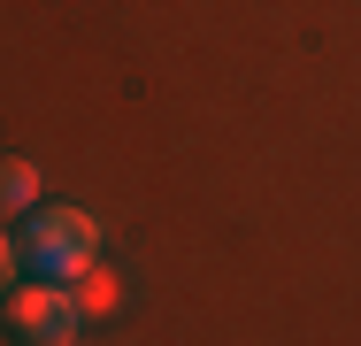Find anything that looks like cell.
Segmentation results:
<instances>
[{
	"label": "cell",
	"instance_id": "1",
	"mask_svg": "<svg viewBox=\"0 0 361 346\" xmlns=\"http://www.w3.org/2000/svg\"><path fill=\"white\" fill-rule=\"evenodd\" d=\"M16 246H23V270H31V277L70 285V277H85L92 262H100V223H92L85 208H70V201H54V208L39 201L31 215H23Z\"/></svg>",
	"mask_w": 361,
	"mask_h": 346
},
{
	"label": "cell",
	"instance_id": "2",
	"mask_svg": "<svg viewBox=\"0 0 361 346\" xmlns=\"http://www.w3.org/2000/svg\"><path fill=\"white\" fill-rule=\"evenodd\" d=\"M0 323H8L16 346H77L85 339V308H77L70 285H54V277L16 285V292L0 300Z\"/></svg>",
	"mask_w": 361,
	"mask_h": 346
},
{
	"label": "cell",
	"instance_id": "3",
	"mask_svg": "<svg viewBox=\"0 0 361 346\" xmlns=\"http://www.w3.org/2000/svg\"><path fill=\"white\" fill-rule=\"evenodd\" d=\"M39 208V162L31 154H0V223Z\"/></svg>",
	"mask_w": 361,
	"mask_h": 346
},
{
	"label": "cell",
	"instance_id": "4",
	"mask_svg": "<svg viewBox=\"0 0 361 346\" xmlns=\"http://www.w3.org/2000/svg\"><path fill=\"white\" fill-rule=\"evenodd\" d=\"M70 292H77V308H85V323H100V316H116V308H123V277L100 270V262H92L85 277H70Z\"/></svg>",
	"mask_w": 361,
	"mask_h": 346
},
{
	"label": "cell",
	"instance_id": "5",
	"mask_svg": "<svg viewBox=\"0 0 361 346\" xmlns=\"http://www.w3.org/2000/svg\"><path fill=\"white\" fill-rule=\"evenodd\" d=\"M16 285H23V246H16L8 231H0V300H8Z\"/></svg>",
	"mask_w": 361,
	"mask_h": 346
}]
</instances>
